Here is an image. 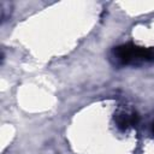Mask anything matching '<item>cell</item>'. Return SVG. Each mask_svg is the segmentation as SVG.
Masks as SVG:
<instances>
[{
	"label": "cell",
	"instance_id": "cell-1",
	"mask_svg": "<svg viewBox=\"0 0 154 154\" xmlns=\"http://www.w3.org/2000/svg\"><path fill=\"white\" fill-rule=\"evenodd\" d=\"M109 63L116 67H141L154 64V47L138 46L131 42L113 47L108 53Z\"/></svg>",
	"mask_w": 154,
	"mask_h": 154
},
{
	"label": "cell",
	"instance_id": "cell-2",
	"mask_svg": "<svg viewBox=\"0 0 154 154\" xmlns=\"http://www.w3.org/2000/svg\"><path fill=\"white\" fill-rule=\"evenodd\" d=\"M114 123L117 128L122 131H126L138 124L140 117L136 111L130 108H120L114 114Z\"/></svg>",
	"mask_w": 154,
	"mask_h": 154
},
{
	"label": "cell",
	"instance_id": "cell-3",
	"mask_svg": "<svg viewBox=\"0 0 154 154\" xmlns=\"http://www.w3.org/2000/svg\"><path fill=\"white\" fill-rule=\"evenodd\" d=\"M11 10H12V4L8 1H0V16H1V22L4 23L11 17Z\"/></svg>",
	"mask_w": 154,
	"mask_h": 154
},
{
	"label": "cell",
	"instance_id": "cell-4",
	"mask_svg": "<svg viewBox=\"0 0 154 154\" xmlns=\"http://www.w3.org/2000/svg\"><path fill=\"white\" fill-rule=\"evenodd\" d=\"M150 130H152V132L154 134V120H153L152 124H150Z\"/></svg>",
	"mask_w": 154,
	"mask_h": 154
}]
</instances>
